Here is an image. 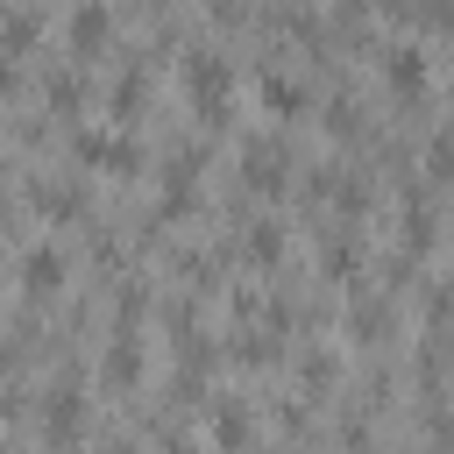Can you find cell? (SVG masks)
Wrapping results in <instances>:
<instances>
[{
    "mask_svg": "<svg viewBox=\"0 0 454 454\" xmlns=\"http://www.w3.org/2000/svg\"><path fill=\"white\" fill-rule=\"evenodd\" d=\"M177 78H184V99H192V114H199L206 128H220V121L234 114V64H227L220 50H206V43H199V50L184 57V71H177Z\"/></svg>",
    "mask_w": 454,
    "mask_h": 454,
    "instance_id": "1",
    "label": "cell"
},
{
    "mask_svg": "<svg viewBox=\"0 0 454 454\" xmlns=\"http://www.w3.org/2000/svg\"><path fill=\"white\" fill-rule=\"evenodd\" d=\"M71 156L92 163V170H114V177L142 170V142L121 135V128H71Z\"/></svg>",
    "mask_w": 454,
    "mask_h": 454,
    "instance_id": "2",
    "label": "cell"
},
{
    "mask_svg": "<svg viewBox=\"0 0 454 454\" xmlns=\"http://www.w3.org/2000/svg\"><path fill=\"white\" fill-rule=\"evenodd\" d=\"M64 43H71L78 57H99V50L114 43V7H106V0H78V7L64 14Z\"/></svg>",
    "mask_w": 454,
    "mask_h": 454,
    "instance_id": "3",
    "label": "cell"
},
{
    "mask_svg": "<svg viewBox=\"0 0 454 454\" xmlns=\"http://www.w3.org/2000/svg\"><path fill=\"white\" fill-rule=\"evenodd\" d=\"M241 177H248V192H284V177H291V149L270 142V135H255V142L241 149Z\"/></svg>",
    "mask_w": 454,
    "mask_h": 454,
    "instance_id": "4",
    "label": "cell"
},
{
    "mask_svg": "<svg viewBox=\"0 0 454 454\" xmlns=\"http://www.w3.org/2000/svg\"><path fill=\"white\" fill-rule=\"evenodd\" d=\"M21 291H28V298L64 291V248H57V241H28V248H21Z\"/></svg>",
    "mask_w": 454,
    "mask_h": 454,
    "instance_id": "5",
    "label": "cell"
},
{
    "mask_svg": "<svg viewBox=\"0 0 454 454\" xmlns=\"http://www.w3.org/2000/svg\"><path fill=\"white\" fill-rule=\"evenodd\" d=\"M390 319H397V312H390V298L355 284V298H348V326H355L362 340H383V333H390Z\"/></svg>",
    "mask_w": 454,
    "mask_h": 454,
    "instance_id": "6",
    "label": "cell"
},
{
    "mask_svg": "<svg viewBox=\"0 0 454 454\" xmlns=\"http://www.w3.org/2000/svg\"><path fill=\"white\" fill-rule=\"evenodd\" d=\"M383 78H390V92H419L426 85V50L419 43H390L383 50Z\"/></svg>",
    "mask_w": 454,
    "mask_h": 454,
    "instance_id": "7",
    "label": "cell"
},
{
    "mask_svg": "<svg viewBox=\"0 0 454 454\" xmlns=\"http://www.w3.org/2000/svg\"><path fill=\"white\" fill-rule=\"evenodd\" d=\"M43 426H50V440H78V426H85V397H78L71 383H64V390H50Z\"/></svg>",
    "mask_w": 454,
    "mask_h": 454,
    "instance_id": "8",
    "label": "cell"
},
{
    "mask_svg": "<svg viewBox=\"0 0 454 454\" xmlns=\"http://www.w3.org/2000/svg\"><path fill=\"white\" fill-rule=\"evenodd\" d=\"M248 433H255L248 404H241V397H220V404H213V440H220L227 454H241V447H248Z\"/></svg>",
    "mask_w": 454,
    "mask_h": 454,
    "instance_id": "9",
    "label": "cell"
},
{
    "mask_svg": "<svg viewBox=\"0 0 454 454\" xmlns=\"http://www.w3.org/2000/svg\"><path fill=\"white\" fill-rule=\"evenodd\" d=\"M433 227H440V213H433V199H426V192H411V199H404V255H419V248H433Z\"/></svg>",
    "mask_w": 454,
    "mask_h": 454,
    "instance_id": "10",
    "label": "cell"
},
{
    "mask_svg": "<svg viewBox=\"0 0 454 454\" xmlns=\"http://www.w3.org/2000/svg\"><path fill=\"white\" fill-rule=\"evenodd\" d=\"M35 35H43V14H35V7H7V14H0V57L28 50Z\"/></svg>",
    "mask_w": 454,
    "mask_h": 454,
    "instance_id": "11",
    "label": "cell"
},
{
    "mask_svg": "<svg viewBox=\"0 0 454 454\" xmlns=\"http://www.w3.org/2000/svg\"><path fill=\"white\" fill-rule=\"evenodd\" d=\"M135 376H142V340H135V326H121L106 348V383H135Z\"/></svg>",
    "mask_w": 454,
    "mask_h": 454,
    "instance_id": "12",
    "label": "cell"
},
{
    "mask_svg": "<svg viewBox=\"0 0 454 454\" xmlns=\"http://www.w3.org/2000/svg\"><path fill=\"white\" fill-rule=\"evenodd\" d=\"M142 99H149V71L142 64H121V78H114V121H135Z\"/></svg>",
    "mask_w": 454,
    "mask_h": 454,
    "instance_id": "13",
    "label": "cell"
},
{
    "mask_svg": "<svg viewBox=\"0 0 454 454\" xmlns=\"http://www.w3.org/2000/svg\"><path fill=\"white\" fill-rule=\"evenodd\" d=\"M241 255H248V262H277V255H284V227H277V220H248V227H241Z\"/></svg>",
    "mask_w": 454,
    "mask_h": 454,
    "instance_id": "14",
    "label": "cell"
},
{
    "mask_svg": "<svg viewBox=\"0 0 454 454\" xmlns=\"http://www.w3.org/2000/svg\"><path fill=\"white\" fill-rule=\"evenodd\" d=\"M262 106L270 114H305V85L284 78V71H262Z\"/></svg>",
    "mask_w": 454,
    "mask_h": 454,
    "instance_id": "15",
    "label": "cell"
},
{
    "mask_svg": "<svg viewBox=\"0 0 454 454\" xmlns=\"http://www.w3.org/2000/svg\"><path fill=\"white\" fill-rule=\"evenodd\" d=\"M326 270H333V277H355V270H362V241H355V234H333V241H326Z\"/></svg>",
    "mask_w": 454,
    "mask_h": 454,
    "instance_id": "16",
    "label": "cell"
},
{
    "mask_svg": "<svg viewBox=\"0 0 454 454\" xmlns=\"http://www.w3.org/2000/svg\"><path fill=\"white\" fill-rule=\"evenodd\" d=\"M50 106H64V114H78V106H85V85H78V71H50Z\"/></svg>",
    "mask_w": 454,
    "mask_h": 454,
    "instance_id": "17",
    "label": "cell"
},
{
    "mask_svg": "<svg viewBox=\"0 0 454 454\" xmlns=\"http://www.w3.org/2000/svg\"><path fill=\"white\" fill-rule=\"evenodd\" d=\"M426 170H433V177H454V128H440V135L426 142Z\"/></svg>",
    "mask_w": 454,
    "mask_h": 454,
    "instance_id": "18",
    "label": "cell"
},
{
    "mask_svg": "<svg viewBox=\"0 0 454 454\" xmlns=\"http://www.w3.org/2000/svg\"><path fill=\"white\" fill-rule=\"evenodd\" d=\"M326 128H333V135H362V106H355V99H333V106H326Z\"/></svg>",
    "mask_w": 454,
    "mask_h": 454,
    "instance_id": "19",
    "label": "cell"
},
{
    "mask_svg": "<svg viewBox=\"0 0 454 454\" xmlns=\"http://www.w3.org/2000/svg\"><path fill=\"white\" fill-rule=\"evenodd\" d=\"M298 369H305V383H312V390H326V383H333V355H326V348H305V362H298Z\"/></svg>",
    "mask_w": 454,
    "mask_h": 454,
    "instance_id": "20",
    "label": "cell"
},
{
    "mask_svg": "<svg viewBox=\"0 0 454 454\" xmlns=\"http://www.w3.org/2000/svg\"><path fill=\"white\" fill-rule=\"evenodd\" d=\"M0 369H14V340L7 333H0Z\"/></svg>",
    "mask_w": 454,
    "mask_h": 454,
    "instance_id": "21",
    "label": "cell"
},
{
    "mask_svg": "<svg viewBox=\"0 0 454 454\" xmlns=\"http://www.w3.org/2000/svg\"><path fill=\"white\" fill-rule=\"evenodd\" d=\"M0 92H14V64H0Z\"/></svg>",
    "mask_w": 454,
    "mask_h": 454,
    "instance_id": "22",
    "label": "cell"
},
{
    "mask_svg": "<svg viewBox=\"0 0 454 454\" xmlns=\"http://www.w3.org/2000/svg\"><path fill=\"white\" fill-rule=\"evenodd\" d=\"M163 454H192V447H184V440H170V447H163Z\"/></svg>",
    "mask_w": 454,
    "mask_h": 454,
    "instance_id": "23",
    "label": "cell"
},
{
    "mask_svg": "<svg viewBox=\"0 0 454 454\" xmlns=\"http://www.w3.org/2000/svg\"><path fill=\"white\" fill-rule=\"evenodd\" d=\"M0 177H7V156H0Z\"/></svg>",
    "mask_w": 454,
    "mask_h": 454,
    "instance_id": "24",
    "label": "cell"
},
{
    "mask_svg": "<svg viewBox=\"0 0 454 454\" xmlns=\"http://www.w3.org/2000/svg\"><path fill=\"white\" fill-rule=\"evenodd\" d=\"M0 454H7V440H0Z\"/></svg>",
    "mask_w": 454,
    "mask_h": 454,
    "instance_id": "25",
    "label": "cell"
},
{
    "mask_svg": "<svg viewBox=\"0 0 454 454\" xmlns=\"http://www.w3.org/2000/svg\"><path fill=\"white\" fill-rule=\"evenodd\" d=\"M0 14H7V0H0Z\"/></svg>",
    "mask_w": 454,
    "mask_h": 454,
    "instance_id": "26",
    "label": "cell"
},
{
    "mask_svg": "<svg viewBox=\"0 0 454 454\" xmlns=\"http://www.w3.org/2000/svg\"><path fill=\"white\" fill-rule=\"evenodd\" d=\"M348 7H362V0H348Z\"/></svg>",
    "mask_w": 454,
    "mask_h": 454,
    "instance_id": "27",
    "label": "cell"
},
{
    "mask_svg": "<svg viewBox=\"0 0 454 454\" xmlns=\"http://www.w3.org/2000/svg\"><path fill=\"white\" fill-rule=\"evenodd\" d=\"M447 99H454V85H447Z\"/></svg>",
    "mask_w": 454,
    "mask_h": 454,
    "instance_id": "28",
    "label": "cell"
}]
</instances>
